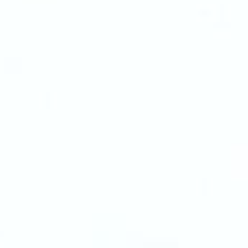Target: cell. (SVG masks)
I'll return each mask as SVG.
<instances>
[]
</instances>
